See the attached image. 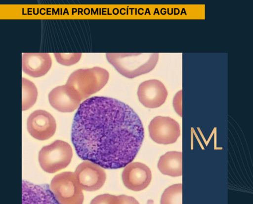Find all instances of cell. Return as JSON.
Listing matches in <instances>:
<instances>
[{
    "instance_id": "cell-7",
    "label": "cell",
    "mask_w": 253,
    "mask_h": 204,
    "mask_svg": "<svg viewBox=\"0 0 253 204\" xmlns=\"http://www.w3.org/2000/svg\"><path fill=\"white\" fill-rule=\"evenodd\" d=\"M75 174L83 189L94 192L100 189L106 180V173L100 166L91 162L85 161L77 168Z\"/></svg>"
},
{
    "instance_id": "cell-9",
    "label": "cell",
    "mask_w": 253,
    "mask_h": 204,
    "mask_svg": "<svg viewBox=\"0 0 253 204\" xmlns=\"http://www.w3.org/2000/svg\"><path fill=\"white\" fill-rule=\"evenodd\" d=\"M168 96L166 86L157 80H150L139 86L138 96L142 105L149 108L160 107L165 103Z\"/></svg>"
},
{
    "instance_id": "cell-11",
    "label": "cell",
    "mask_w": 253,
    "mask_h": 204,
    "mask_svg": "<svg viewBox=\"0 0 253 204\" xmlns=\"http://www.w3.org/2000/svg\"><path fill=\"white\" fill-rule=\"evenodd\" d=\"M82 99L72 87L66 84L58 86L49 94L51 105L61 112H71L81 105Z\"/></svg>"
},
{
    "instance_id": "cell-8",
    "label": "cell",
    "mask_w": 253,
    "mask_h": 204,
    "mask_svg": "<svg viewBox=\"0 0 253 204\" xmlns=\"http://www.w3.org/2000/svg\"><path fill=\"white\" fill-rule=\"evenodd\" d=\"M56 124L53 116L49 112L38 110L29 116L27 129L29 133L40 140L49 139L54 135Z\"/></svg>"
},
{
    "instance_id": "cell-17",
    "label": "cell",
    "mask_w": 253,
    "mask_h": 204,
    "mask_svg": "<svg viewBox=\"0 0 253 204\" xmlns=\"http://www.w3.org/2000/svg\"><path fill=\"white\" fill-rule=\"evenodd\" d=\"M57 62L63 66H70L78 63L82 53H54Z\"/></svg>"
},
{
    "instance_id": "cell-4",
    "label": "cell",
    "mask_w": 253,
    "mask_h": 204,
    "mask_svg": "<svg viewBox=\"0 0 253 204\" xmlns=\"http://www.w3.org/2000/svg\"><path fill=\"white\" fill-rule=\"evenodd\" d=\"M72 156V149L69 143L56 140L42 149L39 153V160L44 171L53 173L67 167Z\"/></svg>"
},
{
    "instance_id": "cell-18",
    "label": "cell",
    "mask_w": 253,
    "mask_h": 204,
    "mask_svg": "<svg viewBox=\"0 0 253 204\" xmlns=\"http://www.w3.org/2000/svg\"><path fill=\"white\" fill-rule=\"evenodd\" d=\"M174 107L177 113L181 116L182 113V91L178 92L175 96L173 101Z\"/></svg>"
},
{
    "instance_id": "cell-2",
    "label": "cell",
    "mask_w": 253,
    "mask_h": 204,
    "mask_svg": "<svg viewBox=\"0 0 253 204\" xmlns=\"http://www.w3.org/2000/svg\"><path fill=\"white\" fill-rule=\"evenodd\" d=\"M159 53H107V59L124 76L132 79L151 71L159 60Z\"/></svg>"
},
{
    "instance_id": "cell-5",
    "label": "cell",
    "mask_w": 253,
    "mask_h": 204,
    "mask_svg": "<svg viewBox=\"0 0 253 204\" xmlns=\"http://www.w3.org/2000/svg\"><path fill=\"white\" fill-rule=\"evenodd\" d=\"M50 188L55 199L63 204H82L84 200L83 189L75 173L64 172L52 179Z\"/></svg>"
},
{
    "instance_id": "cell-1",
    "label": "cell",
    "mask_w": 253,
    "mask_h": 204,
    "mask_svg": "<svg viewBox=\"0 0 253 204\" xmlns=\"http://www.w3.org/2000/svg\"><path fill=\"white\" fill-rule=\"evenodd\" d=\"M144 138L138 115L115 99H87L74 116L71 139L77 154L104 169H121L131 163Z\"/></svg>"
},
{
    "instance_id": "cell-14",
    "label": "cell",
    "mask_w": 253,
    "mask_h": 204,
    "mask_svg": "<svg viewBox=\"0 0 253 204\" xmlns=\"http://www.w3.org/2000/svg\"><path fill=\"white\" fill-rule=\"evenodd\" d=\"M38 90L34 83L24 78H22V110L32 107L38 98Z\"/></svg>"
},
{
    "instance_id": "cell-6",
    "label": "cell",
    "mask_w": 253,
    "mask_h": 204,
    "mask_svg": "<svg viewBox=\"0 0 253 204\" xmlns=\"http://www.w3.org/2000/svg\"><path fill=\"white\" fill-rule=\"evenodd\" d=\"M151 138L156 143L172 144L181 135L180 127L174 120L165 116H157L149 125Z\"/></svg>"
},
{
    "instance_id": "cell-13",
    "label": "cell",
    "mask_w": 253,
    "mask_h": 204,
    "mask_svg": "<svg viewBox=\"0 0 253 204\" xmlns=\"http://www.w3.org/2000/svg\"><path fill=\"white\" fill-rule=\"evenodd\" d=\"M182 152L171 151L162 156L158 167L164 174L171 177L182 175Z\"/></svg>"
},
{
    "instance_id": "cell-3",
    "label": "cell",
    "mask_w": 253,
    "mask_h": 204,
    "mask_svg": "<svg viewBox=\"0 0 253 204\" xmlns=\"http://www.w3.org/2000/svg\"><path fill=\"white\" fill-rule=\"evenodd\" d=\"M109 79V73L106 69L94 67L74 71L66 84L72 87L83 100L101 90Z\"/></svg>"
},
{
    "instance_id": "cell-10",
    "label": "cell",
    "mask_w": 253,
    "mask_h": 204,
    "mask_svg": "<svg viewBox=\"0 0 253 204\" xmlns=\"http://www.w3.org/2000/svg\"><path fill=\"white\" fill-rule=\"evenodd\" d=\"M125 185L130 190L139 192L144 190L151 183L152 175L150 168L139 163L127 165L123 173Z\"/></svg>"
},
{
    "instance_id": "cell-15",
    "label": "cell",
    "mask_w": 253,
    "mask_h": 204,
    "mask_svg": "<svg viewBox=\"0 0 253 204\" xmlns=\"http://www.w3.org/2000/svg\"><path fill=\"white\" fill-rule=\"evenodd\" d=\"M161 204H182V184H174L168 188L163 194Z\"/></svg>"
},
{
    "instance_id": "cell-12",
    "label": "cell",
    "mask_w": 253,
    "mask_h": 204,
    "mask_svg": "<svg viewBox=\"0 0 253 204\" xmlns=\"http://www.w3.org/2000/svg\"><path fill=\"white\" fill-rule=\"evenodd\" d=\"M52 66V59L48 53H26L22 56L23 70L34 78L46 75Z\"/></svg>"
},
{
    "instance_id": "cell-16",
    "label": "cell",
    "mask_w": 253,
    "mask_h": 204,
    "mask_svg": "<svg viewBox=\"0 0 253 204\" xmlns=\"http://www.w3.org/2000/svg\"><path fill=\"white\" fill-rule=\"evenodd\" d=\"M91 204H139L132 197L122 195L114 196L109 194L101 195L92 200Z\"/></svg>"
}]
</instances>
